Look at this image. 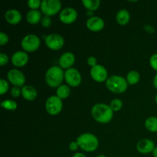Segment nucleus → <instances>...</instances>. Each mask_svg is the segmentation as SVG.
Instances as JSON below:
<instances>
[{
    "label": "nucleus",
    "instance_id": "obj_1",
    "mask_svg": "<svg viewBox=\"0 0 157 157\" xmlns=\"http://www.w3.org/2000/svg\"><path fill=\"white\" fill-rule=\"evenodd\" d=\"M91 115L97 122L100 124H108L113 119V111L108 104L98 103L92 107Z\"/></svg>",
    "mask_w": 157,
    "mask_h": 157
},
{
    "label": "nucleus",
    "instance_id": "obj_2",
    "mask_svg": "<svg viewBox=\"0 0 157 157\" xmlns=\"http://www.w3.org/2000/svg\"><path fill=\"white\" fill-rule=\"evenodd\" d=\"M44 78L49 87L58 88L64 80V72L60 66H52L47 70Z\"/></svg>",
    "mask_w": 157,
    "mask_h": 157
},
{
    "label": "nucleus",
    "instance_id": "obj_3",
    "mask_svg": "<svg viewBox=\"0 0 157 157\" xmlns=\"http://www.w3.org/2000/svg\"><path fill=\"white\" fill-rule=\"evenodd\" d=\"M79 147L85 152H94L99 146L98 138L94 134L90 133H84L77 138Z\"/></svg>",
    "mask_w": 157,
    "mask_h": 157
},
{
    "label": "nucleus",
    "instance_id": "obj_4",
    "mask_svg": "<svg viewBox=\"0 0 157 157\" xmlns=\"http://www.w3.org/2000/svg\"><path fill=\"white\" fill-rule=\"evenodd\" d=\"M106 86L112 93L122 94L127 90L128 87V83L127 80L122 76L112 75L107 78L106 81Z\"/></svg>",
    "mask_w": 157,
    "mask_h": 157
},
{
    "label": "nucleus",
    "instance_id": "obj_5",
    "mask_svg": "<svg viewBox=\"0 0 157 157\" xmlns=\"http://www.w3.org/2000/svg\"><path fill=\"white\" fill-rule=\"evenodd\" d=\"M61 2L59 0H43L41 2V12L47 16L56 15L61 12Z\"/></svg>",
    "mask_w": 157,
    "mask_h": 157
},
{
    "label": "nucleus",
    "instance_id": "obj_6",
    "mask_svg": "<svg viewBox=\"0 0 157 157\" xmlns=\"http://www.w3.org/2000/svg\"><path fill=\"white\" fill-rule=\"evenodd\" d=\"M41 44V40L37 35L29 34L25 35L21 41V46L25 52H34L38 50Z\"/></svg>",
    "mask_w": 157,
    "mask_h": 157
},
{
    "label": "nucleus",
    "instance_id": "obj_7",
    "mask_svg": "<svg viewBox=\"0 0 157 157\" xmlns=\"http://www.w3.org/2000/svg\"><path fill=\"white\" fill-rule=\"evenodd\" d=\"M63 102L56 95L49 97L45 102V110L48 113L52 116H55L60 113L62 110Z\"/></svg>",
    "mask_w": 157,
    "mask_h": 157
},
{
    "label": "nucleus",
    "instance_id": "obj_8",
    "mask_svg": "<svg viewBox=\"0 0 157 157\" xmlns=\"http://www.w3.org/2000/svg\"><path fill=\"white\" fill-rule=\"evenodd\" d=\"M64 80L68 86L77 87L81 84L82 78L78 69L71 67L64 71Z\"/></svg>",
    "mask_w": 157,
    "mask_h": 157
},
{
    "label": "nucleus",
    "instance_id": "obj_9",
    "mask_svg": "<svg viewBox=\"0 0 157 157\" xmlns=\"http://www.w3.org/2000/svg\"><path fill=\"white\" fill-rule=\"evenodd\" d=\"M45 44L49 49L58 51L63 48L64 44V38L62 35L58 33H52L47 35L45 38Z\"/></svg>",
    "mask_w": 157,
    "mask_h": 157
},
{
    "label": "nucleus",
    "instance_id": "obj_10",
    "mask_svg": "<svg viewBox=\"0 0 157 157\" xmlns=\"http://www.w3.org/2000/svg\"><path fill=\"white\" fill-rule=\"evenodd\" d=\"M90 77L94 81L98 83H102L107 81L108 78V72L107 69L101 64H97L90 68Z\"/></svg>",
    "mask_w": 157,
    "mask_h": 157
},
{
    "label": "nucleus",
    "instance_id": "obj_11",
    "mask_svg": "<svg viewBox=\"0 0 157 157\" xmlns=\"http://www.w3.org/2000/svg\"><path fill=\"white\" fill-rule=\"evenodd\" d=\"M7 78L9 82L16 87L25 86V76L24 74L18 69H11L7 74Z\"/></svg>",
    "mask_w": 157,
    "mask_h": 157
},
{
    "label": "nucleus",
    "instance_id": "obj_12",
    "mask_svg": "<svg viewBox=\"0 0 157 157\" xmlns=\"http://www.w3.org/2000/svg\"><path fill=\"white\" fill-rule=\"evenodd\" d=\"M78 18V12L72 7H67L63 9L59 13V19L62 23L66 25L75 22Z\"/></svg>",
    "mask_w": 157,
    "mask_h": 157
},
{
    "label": "nucleus",
    "instance_id": "obj_13",
    "mask_svg": "<svg viewBox=\"0 0 157 157\" xmlns=\"http://www.w3.org/2000/svg\"><path fill=\"white\" fill-rule=\"evenodd\" d=\"M105 23L103 18L98 16H90L86 21V26L90 31L98 32L104 28Z\"/></svg>",
    "mask_w": 157,
    "mask_h": 157
},
{
    "label": "nucleus",
    "instance_id": "obj_14",
    "mask_svg": "<svg viewBox=\"0 0 157 157\" xmlns=\"http://www.w3.org/2000/svg\"><path fill=\"white\" fill-rule=\"evenodd\" d=\"M11 61L15 67H24L29 61V55L25 51H18L12 55Z\"/></svg>",
    "mask_w": 157,
    "mask_h": 157
},
{
    "label": "nucleus",
    "instance_id": "obj_15",
    "mask_svg": "<svg viewBox=\"0 0 157 157\" xmlns=\"http://www.w3.org/2000/svg\"><path fill=\"white\" fill-rule=\"evenodd\" d=\"M155 144L152 140L143 139L138 141L136 144V150L142 154H148L153 153L155 148Z\"/></svg>",
    "mask_w": 157,
    "mask_h": 157
},
{
    "label": "nucleus",
    "instance_id": "obj_16",
    "mask_svg": "<svg viewBox=\"0 0 157 157\" xmlns=\"http://www.w3.org/2000/svg\"><path fill=\"white\" fill-rule=\"evenodd\" d=\"M75 62V56L72 52H67L63 54L59 58V66L62 69L71 68Z\"/></svg>",
    "mask_w": 157,
    "mask_h": 157
},
{
    "label": "nucleus",
    "instance_id": "obj_17",
    "mask_svg": "<svg viewBox=\"0 0 157 157\" xmlns=\"http://www.w3.org/2000/svg\"><path fill=\"white\" fill-rule=\"evenodd\" d=\"M21 18H22V16H21V12L17 9H9L5 13V19L10 25H15L18 24L21 21Z\"/></svg>",
    "mask_w": 157,
    "mask_h": 157
},
{
    "label": "nucleus",
    "instance_id": "obj_18",
    "mask_svg": "<svg viewBox=\"0 0 157 157\" xmlns=\"http://www.w3.org/2000/svg\"><path fill=\"white\" fill-rule=\"evenodd\" d=\"M21 95L26 101H32L37 98L38 91L33 86L25 85L21 87Z\"/></svg>",
    "mask_w": 157,
    "mask_h": 157
},
{
    "label": "nucleus",
    "instance_id": "obj_19",
    "mask_svg": "<svg viewBox=\"0 0 157 157\" xmlns=\"http://www.w3.org/2000/svg\"><path fill=\"white\" fill-rule=\"evenodd\" d=\"M41 12L38 10H29L26 14V20L31 25H36L41 22L42 18Z\"/></svg>",
    "mask_w": 157,
    "mask_h": 157
},
{
    "label": "nucleus",
    "instance_id": "obj_20",
    "mask_svg": "<svg viewBox=\"0 0 157 157\" xmlns=\"http://www.w3.org/2000/svg\"><path fill=\"white\" fill-rule=\"evenodd\" d=\"M117 22L120 25H126L129 23L130 20V12L125 9H122L117 13L116 15Z\"/></svg>",
    "mask_w": 157,
    "mask_h": 157
},
{
    "label": "nucleus",
    "instance_id": "obj_21",
    "mask_svg": "<svg viewBox=\"0 0 157 157\" xmlns=\"http://www.w3.org/2000/svg\"><path fill=\"white\" fill-rule=\"evenodd\" d=\"M71 94V88L67 84H61V86L57 88L56 96L58 97L60 99H66L68 98Z\"/></svg>",
    "mask_w": 157,
    "mask_h": 157
},
{
    "label": "nucleus",
    "instance_id": "obj_22",
    "mask_svg": "<svg viewBox=\"0 0 157 157\" xmlns=\"http://www.w3.org/2000/svg\"><path fill=\"white\" fill-rule=\"evenodd\" d=\"M140 75L137 71H129L127 75V78H126L128 84H130V85L136 84L140 81Z\"/></svg>",
    "mask_w": 157,
    "mask_h": 157
},
{
    "label": "nucleus",
    "instance_id": "obj_23",
    "mask_svg": "<svg viewBox=\"0 0 157 157\" xmlns=\"http://www.w3.org/2000/svg\"><path fill=\"white\" fill-rule=\"evenodd\" d=\"M145 127L152 133H157V117H150L145 121Z\"/></svg>",
    "mask_w": 157,
    "mask_h": 157
},
{
    "label": "nucleus",
    "instance_id": "obj_24",
    "mask_svg": "<svg viewBox=\"0 0 157 157\" xmlns=\"http://www.w3.org/2000/svg\"><path fill=\"white\" fill-rule=\"evenodd\" d=\"M83 5L87 9H88L90 12L96 11L99 8L101 5L100 0H83Z\"/></svg>",
    "mask_w": 157,
    "mask_h": 157
},
{
    "label": "nucleus",
    "instance_id": "obj_25",
    "mask_svg": "<svg viewBox=\"0 0 157 157\" xmlns=\"http://www.w3.org/2000/svg\"><path fill=\"white\" fill-rule=\"evenodd\" d=\"M1 107L9 111H14L18 107V104L15 101H12V100H5L2 101Z\"/></svg>",
    "mask_w": 157,
    "mask_h": 157
},
{
    "label": "nucleus",
    "instance_id": "obj_26",
    "mask_svg": "<svg viewBox=\"0 0 157 157\" xmlns=\"http://www.w3.org/2000/svg\"><path fill=\"white\" fill-rule=\"evenodd\" d=\"M110 107L113 112H117L123 107V101L121 99L115 98L112 100L110 103Z\"/></svg>",
    "mask_w": 157,
    "mask_h": 157
},
{
    "label": "nucleus",
    "instance_id": "obj_27",
    "mask_svg": "<svg viewBox=\"0 0 157 157\" xmlns=\"http://www.w3.org/2000/svg\"><path fill=\"white\" fill-rule=\"evenodd\" d=\"M41 0H29L27 4L31 10H38V8H41Z\"/></svg>",
    "mask_w": 157,
    "mask_h": 157
},
{
    "label": "nucleus",
    "instance_id": "obj_28",
    "mask_svg": "<svg viewBox=\"0 0 157 157\" xmlns=\"http://www.w3.org/2000/svg\"><path fill=\"white\" fill-rule=\"evenodd\" d=\"M9 88V83L7 82V81L3 78L0 79V94L4 95L6 92L8 91Z\"/></svg>",
    "mask_w": 157,
    "mask_h": 157
},
{
    "label": "nucleus",
    "instance_id": "obj_29",
    "mask_svg": "<svg viewBox=\"0 0 157 157\" xmlns=\"http://www.w3.org/2000/svg\"><path fill=\"white\" fill-rule=\"evenodd\" d=\"M52 18H50V16H47V15H44L42 17L41 20V25L42 27L44 28H48L50 27L51 25H52Z\"/></svg>",
    "mask_w": 157,
    "mask_h": 157
},
{
    "label": "nucleus",
    "instance_id": "obj_30",
    "mask_svg": "<svg viewBox=\"0 0 157 157\" xmlns=\"http://www.w3.org/2000/svg\"><path fill=\"white\" fill-rule=\"evenodd\" d=\"M10 94L13 98H18L21 94V88L19 87L14 86L10 90Z\"/></svg>",
    "mask_w": 157,
    "mask_h": 157
},
{
    "label": "nucleus",
    "instance_id": "obj_31",
    "mask_svg": "<svg viewBox=\"0 0 157 157\" xmlns=\"http://www.w3.org/2000/svg\"><path fill=\"white\" fill-rule=\"evenodd\" d=\"M150 64L153 70L157 71V53L153 54L150 58Z\"/></svg>",
    "mask_w": 157,
    "mask_h": 157
},
{
    "label": "nucleus",
    "instance_id": "obj_32",
    "mask_svg": "<svg viewBox=\"0 0 157 157\" xmlns=\"http://www.w3.org/2000/svg\"><path fill=\"white\" fill-rule=\"evenodd\" d=\"M9 38L7 34L3 32H0V45L3 46L9 42Z\"/></svg>",
    "mask_w": 157,
    "mask_h": 157
},
{
    "label": "nucleus",
    "instance_id": "obj_33",
    "mask_svg": "<svg viewBox=\"0 0 157 157\" xmlns=\"http://www.w3.org/2000/svg\"><path fill=\"white\" fill-rule=\"evenodd\" d=\"M8 62H9L8 55L6 54L1 52L0 53V64H1V66L6 65V64H8Z\"/></svg>",
    "mask_w": 157,
    "mask_h": 157
},
{
    "label": "nucleus",
    "instance_id": "obj_34",
    "mask_svg": "<svg viewBox=\"0 0 157 157\" xmlns=\"http://www.w3.org/2000/svg\"><path fill=\"white\" fill-rule=\"evenodd\" d=\"M97 61H98V60H97V58L94 56H90L87 60V64L90 65L91 67L98 64H97Z\"/></svg>",
    "mask_w": 157,
    "mask_h": 157
},
{
    "label": "nucleus",
    "instance_id": "obj_35",
    "mask_svg": "<svg viewBox=\"0 0 157 157\" xmlns=\"http://www.w3.org/2000/svg\"><path fill=\"white\" fill-rule=\"evenodd\" d=\"M78 148H79V145H78L77 141H72V142H71L70 144H69V149H70V150H71V151H76Z\"/></svg>",
    "mask_w": 157,
    "mask_h": 157
},
{
    "label": "nucleus",
    "instance_id": "obj_36",
    "mask_svg": "<svg viewBox=\"0 0 157 157\" xmlns=\"http://www.w3.org/2000/svg\"><path fill=\"white\" fill-rule=\"evenodd\" d=\"M72 157H86V156L84 154V153H75V154H74V156Z\"/></svg>",
    "mask_w": 157,
    "mask_h": 157
},
{
    "label": "nucleus",
    "instance_id": "obj_37",
    "mask_svg": "<svg viewBox=\"0 0 157 157\" xmlns=\"http://www.w3.org/2000/svg\"><path fill=\"white\" fill-rule=\"evenodd\" d=\"M153 86L157 89V74L155 75L154 78H153Z\"/></svg>",
    "mask_w": 157,
    "mask_h": 157
},
{
    "label": "nucleus",
    "instance_id": "obj_38",
    "mask_svg": "<svg viewBox=\"0 0 157 157\" xmlns=\"http://www.w3.org/2000/svg\"><path fill=\"white\" fill-rule=\"evenodd\" d=\"M153 156L154 157H157V147H156L154 148V150H153Z\"/></svg>",
    "mask_w": 157,
    "mask_h": 157
},
{
    "label": "nucleus",
    "instance_id": "obj_39",
    "mask_svg": "<svg viewBox=\"0 0 157 157\" xmlns=\"http://www.w3.org/2000/svg\"><path fill=\"white\" fill-rule=\"evenodd\" d=\"M155 101H156V104H157V94H156V97H155Z\"/></svg>",
    "mask_w": 157,
    "mask_h": 157
},
{
    "label": "nucleus",
    "instance_id": "obj_40",
    "mask_svg": "<svg viewBox=\"0 0 157 157\" xmlns=\"http://www.w3.org/2000/svg\"><path fill=\"white\" fill-rule=\"evenodd\" d=\"M97 157H107L106 156H104V155H100V156H97Z\"/></svg>",
    "mask_w": 157,
    "mask_h": 157
}]
</instances>
